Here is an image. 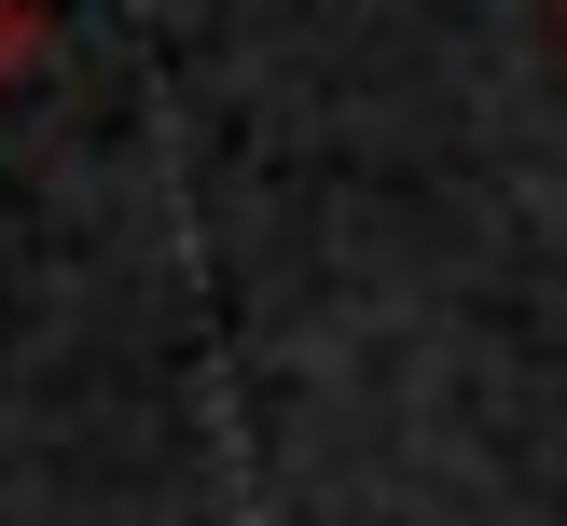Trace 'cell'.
<instances>
[{"label":"cell","mask_w":567,"mask_h":526,"mask_svg":"<svg viewBox=\"0 0 567 526\" xmlns=\"http://www.w3.org/2000/svg\"><path fill=\"white\" fill-rule=\"evenodd\" d=\"M14 55H28V0H0V70H14Z\"/></svg>","instance_id":"1"}]
</instances>
